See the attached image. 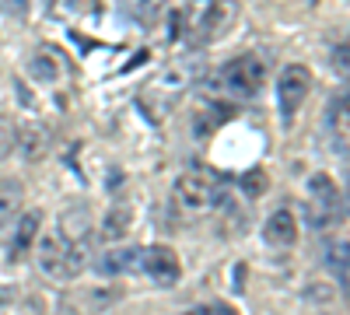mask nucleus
<instances>
[{
	"mask_svg": "<svg viewBox=\"0 0 350 315\" xmlns=\"http://www.w3.org/2000/svg\"><path fill=\"white\" fill-rule=\"evenodd\" d=\"M25 70H28V77L39 81V84H56V81L64 77L67 64H64L60 53H53V49H36L32 56H28Z\"/></svg>",
	"mask_w": 350,
	"mask_h": 315,
	"instance_id": "10",
	"label": "nucleus"
},
{
	"mask_svg": "<svg viewBox=\"0 0 350 315\" xmlns=\"http://www.w3.org/2000/svg\"><path fill=\"white\" fill-rule=\"evenodd\" d=\"M308 189V224L312 228H336L347 217V200L340 193V186L326 176V172H315L305 182Z\"/></svg>",
	"mask_w": 350,
	"mask_h": 315,
	"instance_id": "3",
	"label": "nucleus"
},
{
	"mask_svg": "<svg viewBox=\"0 0 350 315\" xmlns=\"http://www.w3.org/2000/svg\"><path fill=\"white\" fill-rule=\"evenodd\" d=\"M186 315H214V305H200V308H189Z\"/></svg>",
	"mask_w": 350,
	"mask_h": 315,
	"instance_id": "21",
	"label": "nucleus"
},
{
	"mask_svg": "<svg viewBox=\"0 0 350 315\" xmlns=\"http://www.w3.org/2000/svg\"><path fill=\"white\" fill-rule=\"evenodd\" d=\"M211 207H214V186L200 172H183L172 186V210L193 217V214H203Z\"/></svg>",
	"mask_w": 350,
	"mask_h": 315,
	"instance_id": "6",
	"label": "nucleus"
},
{
	"mask_svg": "<svg viewBox=\"0 0 350 315\" xmlns=\"http://www.w3.org/2000/svg\"><path fill=\"white\" fill-rule=\"evenodd\" d=\"M262 84H267V67H262V60L252 53H242V56L228 60L224 67H217L211 74L207 88L217 98H228V102H249L262 92Z\"/></svg>",
	"mask_w": 350,
	"mask_h": 315,
	"instance_id": "1",
	"label": "nucleus"
},
{
	"mask_svg": "<svg viewBox=\"0 0 350 315\" xmlns=\"http://www.w3.org/2000/svg\"><path fill=\"white\" fill-rule=\"evenodd\" d=\"M305 301L308 305H329V301H336V288L333 284H323V280H312L305 288Z\"/></svg>",
	"mask_w": 350,
	"mask_h": 315,
	"instance_id": "17",
	"label": "nucleus"
},
{
	"mask_svg": "<svg viewBox=\"0 0 350 315\" xmlns=\"http://www.w3.org/2000/svg\"><path fill=\"white\" fill-rule=\"evenodd\" d=\"M14 221H18V224H14V235H11V260H21V256L36 245V238H39V232H42V210L32 207V210L18 214Z\"/></svg>",
	"mask_w": 350,
	"mask_h": 315,
	"instance_id": "9",
	"label": "nucleus"
},
{
	"mask_svg": "<svg viewBox=\"0 0 350 315\" xmlns=\"http://www.w3.org/2000/svg\"><path fill=\"white\" fill-rule=\"evenodd\" d=\"M133 273H144L148 280L161 284V288H172L183 277V263L175 256V249H168V245H144V249H137Z\"/></svg>",
	"mask_w": 350,
	"mask_h": 315,
	"instance_id": "5",
	"label": "nucleus"
},
{
	"mask_svg": "<svg viewBox=\"0 0 350 315\" xmlns=\"http://www.w3.org/2000/svg\"><path fill=\"white\" fill-rule=\"evenodd\" d=\"M168 0H120V14L130 21V25H140V28H148L161 11H165Z\"/></svg>",
	"mask_w": 350,
	"mask_h": 315,
	"instance_id": "14",
	"label": "nucleus"
},
{
	"mask_svg": "<svg viewBox=\"0 0 350 315\" xmlns=\"http://www.w3.org/2000/svg\"><path fill=\"white\" fill-rule=\"evenodd\" d=\"M242 193L245 196H262L267 193V176H262V172H249V176H242Z\"/></svg>",
	"mask_w": 350,
	"mask_h": 315,
	"instance_id": "18",
	"label": "nucleus"
},
{
	"mask_svg": "<svg viewBox=\"0 0 350 315\" xmlns=\"http://www.w3.org/2000/svg\"><path fill=\"white\" fill-rule=\"evenodd\" d=\"M262 242L273 245V249H295L298 245V217H295V210H287V207L270 210L267 221H262Z\"/></svg>",
	"mask_w": 350,
	"mask_h": 315,
	"instance_id": "8",
	"label": "nucleus"
},
{
	"mask_svg": "<svg viewBox=\"0 0 350 315\" xmlns=\"http://www.w3.org/2000/svg\"><path fill=\"white\" fill-rule=\"evenodd\" d=\"M347 238H326V245H323V260H326V270L336 277V284H340V291H347V270H350V263H347Z\"/></svg>",
	"mask_w": 350,
	"mask_h": 315,
	"instance_id": "15",
	"label": "nucleus"
},
{
	"mask_svg": "<svg viewBox=\"0 0 350 315\" xmlns=\"http://www.w3.org/2000/svg\"><path fill=\"white\" fill-rule=\"evenodd\" d=\"M130 224H133L130 207H109L105 217H102V238L105 242H123L130 235Z\"/></svg>",
	"mask_w": 350,
	"mask_h": 315,
	"instance_id": "16",
	"label": "nucleus"
},
{
	"mask_svg": "<svg viewBox=\"0 0 350 315\" xmlns=\"http://www.w3.org/2000/svg\"><path fill=\"white\" fill-rule=\"evenodd\" d=\"M133 260H137V249L133 245H112L109 252L98 256L95 270L102 277H120V273H133Z\"/></svg>",
	"mask_w": 350,
	"mask_h": 315,
	"instance_id": "12",
	"label": "nucleus"
},
{
	"mask_svg": "<svg viewBox=\"0 0 350 315\" xmlns=\"http://www.w3.org/2000/svg\"><path fill=\"white\" fill-rule=\"evenodd\" d=\"M0 14L25 18V14H28V0H0Z\"/></svg>",
	"mask_w": 350,
	"mask_h": 315,
	"instance_id": "20",
	"label": "nucleus"
},
{
	"mask_svg": "<svg viewBox=\"0 0 350 315\" xmlns=\"http://www.w3.org/2000/svg\"><path fill=\"white\" fill-rule=\"evenodd\" d=\"M214 315H235V312H231L228 305H214Z\"/></svg>",
	"mask_w": 350,
	"mask_h": 315,
	"instance_id": "22",
	"label": "nucleus"
},
{
	"mask_svg": "<svg viewBox=\"0 0 350 315\" xmlns=\"http://www.w3.org/2000/svg\"><path fill=\"white\" fill-rule=\"evenodd\" d=\"M14 148H18V154H21L25 161H42V158H46V148H49L46 126H39V123L21 126V130L14 133Z\"/></svg>",
	"mask_w": 350,
	"mask_h": 315,
	"instance_id": "11",
	"label": "nucleus"
},
{
	"mask_svg": "<svg viewBox=\"0 0 350 315\" xmlns=\"http://www.w3.org/2000/svg\"><path fill=\"white\" fill-rule=\"evenodd\" d=\"M239 18L235 0H189L186 11L179 14V28L189 42H211L221 32H228Z\"/></svg>",
	"mask_w": 350,
	"mask_h": 315,
	"instance_id": "2",
	"label": "nucleus"
},
{
	"mask_svg": "<svg viewBox=\"0 0 350 315\" xmlns=\"http://www.w3.org/2000/svg\"><path fill=\"white\" fill-rule=\"evenodd\" d=\"M14 123L8 120V116H0V158H4L8 151H14Z\"/></svg>",
	"mask_w": 350,
	"mask_h": 315,
	"instance_id": "19",
	"label": "nucleus"
},
{
	"mask_svg": "<svg viewBox=\"0 0 350 315\" xmlns=\"http://www.w3.org/2000/svg\"><path fill=\"white\" fill-rule=\"evenodd\" d=\"M21 200H25V189L18 179H0V232H8L14 217L21 214Z\"/></svg>",
	"mask_w": 350,
	"mask_h": 315,
	"instance_id": "13",
	"label": "nucleus"
},
{
	"mask_svg": "<svg viewBox=\"0 0 350 315\" xmlns=\"http://www.w3.org/2000/svg\"><path fill=\"white\" fill-rule=\"evenodd\" d=\"M308 92H312V70L305 64L280 67V74H277V112H280L284 123H291L301 112V105L308 102Z\"/></svg>",
	"mask_w": 350,
	"mask_h": 315,
	"instance_id": "4",
	"label": "nucleus"
},
{
	"mask_svg": "<svg viewBox=\"0 0 350 315\" xmlns=\"http://www.w3.org/2000/svg\"><path fill=\"white\" fill-rule=\"evenodd\" d=\"M36 263L42 270V277L49 280H74V270H70V256H67V242L64 235L49 228V232H39L36 238Z\"/></svg>",
	"mask_w": 350,
	"mask_h": 315,
	"instance_id": "7",
	"label": "nucleus"
}]
</instances>
